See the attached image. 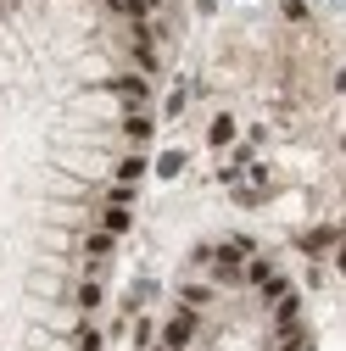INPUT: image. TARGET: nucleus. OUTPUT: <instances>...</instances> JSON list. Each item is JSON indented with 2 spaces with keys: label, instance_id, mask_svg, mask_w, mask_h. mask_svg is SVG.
<instances>
[{
  "label": "nucleus",
  "instance_id": "nucleus-1",
  "mask_svg": "<svg viewBox=\"0 0 346 351\" xmlns=\"http://www.w3.org/2000/svg\"><path fill=\"white\" fill-rule=\"evenodd\" d=\"M106 90H112L128 112H146V101H151V78H140V73H112Z\"/></svg>",
  "mask_w": 346,
  "mask_h": 351
},
{
  "label": "nucleus",
  "instance_id": "nucleus-2",
  "mask_svg": "<svg viewBox=\"0 0 346 351\" xmlns=\"http://www.w3.org/2000/svg\"><path fill=\"white\" fill-rule=\"evenodd\" d=\"M196 306H179V313H173L168 324H162V335H157V346H168V351H185L190 340H196Z\"/></svg>",
  "mask_w": 346,
  "mask_h": 351
},
{
  "label": "nucleus",
  "instance_id": "nucleus-3",
  "mask_svg": "<svg viewBox=\"0 0 346 351\" xmlns=\"http://www.w3.org/2000/svg\"><path fill=\"white\" fill-rule=\"evenodd\" d=\"M151 134H157V117H151V112H123V140L135 145V151H146Z\"/></svg>",
  "mask_w": 346,
  "mask_h": 351
},
{
  "label": "nucleus",
  "instance_id": "nucleus-4",
  "mask_svg": "<svg viewBox=\"0 0 346 351\" xmlns=\"http://www.w3.org/2000/svg\"><path fill=\"white\" fill-rule=\"evenodd\" d=\"M146 179V156L140 151H128V156H117V167H112V184H123V190H135Z\"/></svg>",
  "mask_w": 346,
  "mask_h": 351
},
{
  "label": "nucleus",
  "instance_id": "nucleus-5",
  "mask_svg": "<svg viewBox=\"0 0 346 351\" xmlns=\"http://www.w3.org/2000/svg\"><path fill=\"white\" fill-rule=\"evenodd\" d=\"M128 223H135V206H101V234L123 240V234H128Z\"/></svg>",
  "mask_w": 346,
  "mask_h": 351
},
{
  "label": "nucleus",
  "instance_id": "nucleus-6",
  "mask_svg": "<svg viewBox=\"0 0 346 351\" xmlns=\"http://www.w3.org/2000/svg\"><path fill=\"white\" fill-rule=\"evenodd\" d=\"M207 145H212V151H224V145H235V117H229V112H218V117L207 123Z\"/></svg>",
  "mask_w": 346,
  "mask_h": 351
},
{
  "label": "nucleus",
  "instance_id": "nucleus-7",
  "mask_svg": "<svg viewBox=\"0 0 346 351\" xmlns=\"http://www.w3.org/2000/svg\"><path fill=\"white\" fill-rule=\"evenodd\" d=\"M274 324H279V329H290V324H301V295H296V290H285V295L274 301Z\"/></svg>",
  "mask_w": 346,
  "mask_h": 351
},
{
  "label": "nucleus",
  "instance_id": "nucleus-8",
  "mask_svg": "<svg viewBox=\"0 0 346 351\" xmlns=\"http://www.w3.org/2000/svg\"><path fill=\"white\" fill-rule=\"evenodd\" d=\"M335 245V223H319L313 234H301V251H308V256H324Z\"/></svg>",
  "mask_w": 346,
  "mask_h": 351
},
{
  "label": "nucleus",
  "instance_id": "nucleus-9",
  "mask_svg": "<svg viewBox=\"0 0 346 351\" xmlns=\"http://www.w3.org/2000/svg\"><path fill=\"white\" fill-rule=\"evenodd\" d=\"M151 167H157V179H179V173H185V151H162Z\"/></svg>",
  "mask_w": 346,
  "mask_h": 351
},
{
  "label": "nucleus",
  "instance_id": "nucleus-10",
  "mask_svg": "<svg viewBox=\"0 0 346 351\" xmlns=\"http://www.w3.org/2000/svg\"><path fill=\"white\" fill-rule=\"evenodd\" d=\"M207 301H212L207 285H179V306H207Z\"/></svg>",
  "mask_w": 346,
  "mask_h": 351
},
{
  "label": "nucleus",
  "instance_id": "nucleus-11",
  "mask_svg": "<svg viewBox=\"0 0 346 351\" xmlns=\"http://www.w3.org/2000/svg\"><path fill=\"white\" fill-rule=\"evenodd\" d=\"M78 306H84V313H95V306H101V279H90V285L78 290Z\"/></svg>",
  "mask_w": 346,
  "mask_h": 351
},
{
  "label": "nucleus",
  "instance_id": "nucleus-12",
  "mask_svg": "<svg viewBox=\"0 0 346 351\" xmlns=\"http://www.w3.org/2000/svg\"><path fill=\"white\" fill-rule=\"evenodd\" d=\"M78 351H101V329L95 324H78Z\"/></svg>",
  "mask_w": 346,
  "mask_h": 351
},
{
  "label": "nucleus",
  "instance_id": "nucleus-13",
  "mask_svg": "<svg viewBox=\"0 0 346 351\" xmlns=\"http://www.w3.org/2000/svg\"><path fill=\"white\" fill-rule=\"evenodd\" d=\"M151 351H168V346H151Z\"/></svg>",
  "mask_w": 346,
  "mask_h": 351
}]
</instances>
